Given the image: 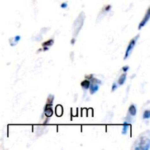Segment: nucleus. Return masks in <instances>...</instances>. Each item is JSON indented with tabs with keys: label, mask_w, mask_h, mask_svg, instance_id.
Here are the masks:
<instances>
[{
	"label": "nucleus",
	"mask_w": 150,
	"mask_h": 150,
	"mask_svg": "<svg viewBox=\"0 0 150 150\" xmlns=\"http://www.w3.org/2000/svg\"><path fill=\"white\" fill-rule=\"evenodd\" d=\"M139 37H140L139 34H137L135 38H133V39L130 41L128 45H127V47L125 57H124V60H125L129 58V56H130L132 51H133V49H134V48H135V46H136V42H137L138 38H139Z\"/></svg>",
	"instance_id": "f257e3e1"
},
{
	"label": "nucleus",
	"mask_w": 150,
	"mask_h": 150,
	"mask_svg": "<svg viewBox=\"0 0 150 150\" xmlns=\"http://www.w3.org/2000/svg\"><path fill=\"white\" fill-rule=\"evenodd\" d=\"M149 18H150V8H149V9L147 10V13H146V15L144 16V18L142 19V21H141V23H140L139 26H138V29H142L143 27H144V26L148 23L149 20Z\"/></svg>",
	"instance_id": "f03ea898"
},
{
	"label": "nucleus",
	"mask_w": 150,
	"mask_h": 150,
	"mask_svg": "<svg viewBox=\"0 0 150 150\" xmlns=\"http://www.w3.org/2000/svg\"><path fill=\"white\" fill-rule=\"evenodd\" d=\"M44 113H45V116L47 118L51 117L53 115V109H52V105H48L45 104V109H44Z\"/></svg>",
	"instance_id": "7ed1b4c3"
},
{
	"label": "nucleus",
	"mask_w": 150,
	"mask_h": 150,
	"mask_svg": "<svg viewBox=\"0 0 150 150\" xmlns=\"http://www.w3.org/2000/svg\"><path fill=\"white\" fill-rule=\"evenodd\" d=\"M136 113H137V110H136V105L134 104H131L129 107L128 109V115H130L131 117H135L136 115Z\"/></svg>",
	"instance_id": "20e7f679"
},
{
	"label": "nucleus",
	"mask_w": 150,
	"mask_h": 150,
	"mask_svg": "<svg viewBox=\"0 0 150 150\" xmlns=\"http://www.w3.org/2000/svg\"><path fill=\"white\" fill-rule=\"evenodd\" d=\"M99 85L98 84L95 83V82H92V84H90V86H89V89H90V94L93 95L95 94L96 92H97L99 89Z\"/></svg>",
	"instance_id": "39448f33"
},
{
	"label": "nucleus",
	"mask_w": 150,
	"mask_h": 150,
	"mask_svg": "<svg viewBox=\"0 0 150 150\" xmlns=\"http://www.w3.org/2000/svg\"><path fill=\"white\" fill-rule=\"evenodd\" d=\"M126 79H127V73H124L123 74L121 75V76L119 77V79H118V82H117L118 85H119V86H122V85H123L124 84H125Z\"/></svg>",
	"instance_id": "423d86ee"
},
{
	"label": "nucleus",
	"mask_w": 150,
	"mask_h": 150,
	"mask_svg": "<svg viewBox=\"0 0 150 150\" xmlns=\"http://www.w3.org/2000/svg\"><path fill=\"white\" fill-rule=\"evenodd\" d=\"M90 84L91 82H89V80L86 79V80H84V81H83V82H82V84H81V85H82V88L84 89H89V86H90Z\"/></svg>",
	"instance_id": "0eeeda50"
},
{
	"label": "nucleus",
	"mask_w": 150,
	"mask_h": 150,
	"mask_svg": "<svg viewBox=\"0 0 150 150\" xmlns=\"http://www.w3.org/2000/svg\"><path fill=\"white\" fill-rule=\"evenodd\" d=\"M53 42H54V41H53V40H49L46 41V42H43L42 45V46H43V47H48V48H49V46H51V45H53Z\"/></svg>",
	"instance_id": "6e6552de"
},
{
	"label": "nucleus",
	"mask_w": 150,
	"mask_h": 150,
	"mask_svg": "<svg viewBox=\"0 0 150 150\" xmlns=\"http://www.w3.org/2000/svg\"><path fill=\"white\" fill-rule=\"evenodd\" d=\"M150 117V111L149 110H146L143 114V119H149Z\"/></svg>",
	"instance_id": "1a4fd4ad"
},
{
	"label": "nucleus",
	"mask_w": 150,
	"mask_h": 150,
	"mask_svg": "<svg viewBox=\"0 0 150 150\" xmlns=\"http://www.w3.org/2000/svg\"><path fill=\"white\" fill-rule=\"evenodd\" d=\"M53 95H49V97H48L47 102H46V104L48 105H53Z\"/></svg>",
	"instance_id": "9d476101"
},
{
	"label": "nucleus",
	"mask_w": 150,
	"mask_h": 150,
	"mask_svg": "<svg viewBox=\"0 0 150 150\" xmlns=\"http://www.w3.org/2000/svg\"><path fill=\"white\" fill-rule=\"evenodd\" d=\"M117 88H118L117 83H116V82H114L112 85V89H111V91H112V92H114V91H116V89H117Z\"/></svg>",
	"instance_id": "9b49d317"
},
{
	"label": "nucleus",
	"mask_w": 150,
	"mask_h": 150,
	"mask_svg": "<svg viewBox=\"0 0 150 150\" xmlns=\"http://www.w3.org/2000/svg\"><path fill=\"white\" fill-rule=\"evenodd\" d=\"M20 39H21V37L19 36V35H17V36H16V37H15V38H14L15 45H16V44H17V42H18L19 40H20Z\"/></svg>",
	"instance_id": "f8f14e48"
},
{
	"label": "nucleus",
	"mask_w": 150,
	"mask_h": 150,
	"mask_svg": "<svg viewBox=\"0 0 150 150\" xmlns=\"http://www.w3.org/2000/svg\"><path fill=\"white\" fill-rule=\"evenodd\" d=\"M129 66H124L123 67H122V71H123L124 73H127V71H129Z\"/></svg>",
	"instance_id": "ddd939ff"
},
{
	"label": "nucleus",
	"mask_w": 150,
	"mask_h": 150,
	"mask_svg": "<svg viewBox=\"0 0 150 150\" xmlns=\"http://www.w3.org/2000/svg\"><path fill=\"white\" fill-rule=\"evenodd\" d=\"M67 7V3H62L61 5V8H66Z\"/></svg>",
	"instance_id": "4468645a"
}]
</instances>
